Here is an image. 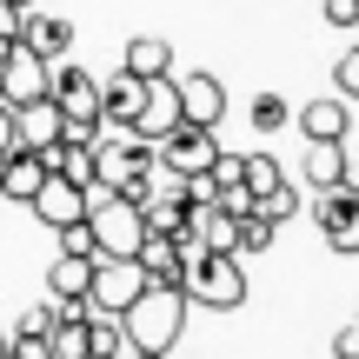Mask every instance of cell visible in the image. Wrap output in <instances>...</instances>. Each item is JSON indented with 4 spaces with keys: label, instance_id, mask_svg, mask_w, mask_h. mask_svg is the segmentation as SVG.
<instances>
[{
    "label": "cell",
    "instance_id": "6da1fadb",
    "mask_svg": "<svg viewBox=\"0 0 359 359\" xmlns=\"http://www.w3.org/2000/svg\"><path fill=\"white\" fill-rule=\"evenodd\" d=\"M114 320H120V333H127V353L160 359V353L180 346V326H187V293H180V286H154V280H147L140 299H133L127 313H114Z\"/></svg>",
    "mask_w": 359,
    "mask_h": 359
},
{
    "label": "cell",
    "instance_id": "7a4b0ae2",
    "mask_svg": "<svg viewBox=\"0 0 359 359\" xmlns=\"http://www.w3.org/2000/svg\"><path fill=\"white\" fill-rule=\"evenodd\" d=\"M180 293H187V306H206V313H233L246 306V273H240V253H187V266H180Z\"/></svg>",
    "mask_w": 359,
    "mask_h": 359
},
{
    "label": "cell",
    "instance_id": "3957f363",
    "mask_svg": "<svg viewBox=\"0 0 359 359\" xmlns=\"http://www.w3.org/2000/svg\"><path fill=\"white\" fill-rule=\"evenodd\" d=\"M87 226H93V246L114 253V259H133V246L147 240V213L127 200V193L100 187V180L87 187Z\"/></svg>",
    "mask_w": 359,
    "mask_h": 359
},
{
    "label": "cell",
    "instance_id": "277c9868",
    "mask_svg": "<svg viewBox=\"0 0 359 359\" xmlns=\"http://www.w3.org/2000/svg\"><path fill=\"white\" fill-rule=\"evenodd\" d=\"M140 286H147L140 259L100 253V259H93V280H87V313H127L133 299H140Z\"/></svg>",
    "mask_w": 359,
    "mask_h": 359
},
{
    "label": "cell",
    "instance_id": "5b68a950",
    "mask_svg": "<svg viewBox=\"0 0 359 359\" xmlns=\"http://www.w3.org/2000/svg\"><path fill=\"white\" fill-rule=\"evenodd\" d=\"M47 100L60 107L67 127H93V133H100V80H93V74L53 67V74H47Z\"/></svg>",
    "mask_w": 359,
    "mask_h": 359
},
{
    "label": "cell",
    "instance_id": "8992f818",
    "mask_svg": "<svg viewBox=\"0 0 359 359\" xmlns=\"http://www.w3.org/2000/svg\"><path fill=\"white\" fill-rule=\"evenodd\" d=\"M154 160H167V167L173 173H206V167H213V160H219V140H213V127H193V120H173V127L167 133H160V140H154Z\"/></svg>",
    "mask_w": 359,
    "mask_h": 359
},
{
    "label": "cell",
    "instance_id": "52a82bcc",
    "mask_svg": "<svg viewBox=\"0 0 359 359\" xmlns=\"http://www.w3.org/2000/svg\"><path fill=\"white\" fill-rule=\"evenodd\" d=\"M306 213H313V226L326 233V246H333V253H359V193L320 187V200H313Z\"/></svg>",
    "mask_w": 359,
    "mask_h": 359
},
{
    "label": "cell",
    "instance_id": "ba28073f",
    "mask_svg": "<svg viewBox=\"0 0 359 359\" xmlns=\"http://www.w3.org/2000/svg\"><path fill=\"white\" fill-rule=\"evenodd\" d=\"M47 74H53V60H40L34 47H20V40H13L7 60H0V107L40 100V93H47Z\"/></svg>",
    "mask_w": 359,
    "mask_h": 359
},
{
    "label": "cell",
    "instance_id": "9c48e42d",
    "mask_svg": "<svg viewBox=\"0 0 359 359\" xmlns=\"http://www.w3.org/2000/svg\"><path fill=\"white\" fill-rule=\"evenodd\" d=\"M173 93H180V120H193V127H219V114H226V87H219L213 74H180Z\"/></svg>",
    "mask_w": 359,
    "mask_h": 359
},
{
    "label": "cell",
    "instance_id": "30bf717a",
    "mask_svg": "<svg viewBox=\"0 0 359 359\" xmlns=\"http://www.w3.org/2000/svg\"><path fill=\"white\" fill-rule=\"evenodd\" d=\"M140 100H147V80L127 74V67H114V74L100 80V127H133Z\"/></svg>",
    "mask_w": 359,
    "mask_h": 359
},
{
    "label": "cell",
    "instance_id": "8fae6325",
    "mask_svg": "<svg viewBox=\"0 0 359 359\" xmlns=\"http://www.w3.org/2000/svg\"><path fill=\"white\" fill-rule=\"evenodd\" d=\"M27 206H34L47 226H67V219H87V187H74V180L47 173V180H40V193H34Z\"/></svg>",
    "mask_w": 359,
    "mask_h": 359
},
{
    "label": "cell",
    "instance_id": "7c38bea8",
    "mask_svg": "<svg viewBox=\"0 0 359 359\" xmlns=\"http://www.w3.org/2000/svg\"><path fill=\"white\" fill-rule=\"evenodd\" d=\"M180 120V93H173V74H160V80H147V100H140V114H133V133L140 140H160Z\"/></svg>",
    "mask_w": 359,
    "mask_h": 359
},
{
    "label": "cell",
    "instance_id": "4fadbf2b",
    "mask_svg": "<svg viewBox=\"0 0 359 359\" xmlns=\"http://www.w3.org/2000/svg\"><path fill=\"white\" fill-rule=\"evenodd\" d=\"M20 47H34L40 60H67V47H74V20H67V13H27Z\"/></svg>",
    "mask_w": 359,
    "mask_h": 359
},
{
    "label": "cell",
    "instance_id": "5bb4252c",
    "mask_svg": "<svg viewBox=\"0 0 359 359\" xmlns=\"http://www.w3.org/2000/svg\"><path fill=\"white\" fill-rule=\"evenodd\" d=\"M40 180H47V167H40L34 147H7V160H0V193L27 206V200L40 193Z\"/></svg>",
    "mask_w": 359,
    "mask_h": 359
},
{
    "label": "cell",
    "instance_id": "9a60e30c",
    "mask_svg": "<svg viewBox=\"0 0 359 359\" xmlns=\"http://www.w3.org/2000/svg\"><path fill=\"white\" fill-rule=\"evenodd\" d=\"M60 107L47 100V93H40V100H27V107H13V140L20 147H47V140H60Z\"/></svg>",
    "mask_w": 359,
    "mask_h": 359
},
{
    "label": "cell",
    "instance_id": "2e32d148",
    "mask_svg": "<svg viewBox=\"0 0 359 359\" xmlns=\"http://www.w3.org/2000/svg\"><path fill=\"white\" fill-rule=\"evenodd\" d=\"M133 259H140V273H147L154 286H180V266H187L180 246H173V233H147V240L133 246Z\"/></svg>",
    "mask_w": 359,
    "mask_h": 359
},
{
    "label": "cell",
    "instance_id": "e0dca14e",
    "mask_svg": "<svg viewBox=\"0 0 359 359\" xmlns=\"http://www.w3.org/2000/svg\"><path fill=\"white\" fill-rule=\"evenodd\" d=\"M299 133H306V140H346V100H339V93L306 100L299 107Z\"/></svg>",
    "mask_w": 359,
    "mask_h": 359
},
{
    "label": "cell",
    "instance_id": "ac0fdd59",
    "mask_svg": "<svg viewBox=\"0 0 359 359\" xmlns=\"http://www.w3.org/2000/svg\"><path fill=\"white\" fill-rule=\"evenodd\" d=\"M120 67H127V74H140V80H160V74H173V47H167L160 34H140V40H127Z\"/></svg>",
    "mask_w": 359,
    "mask_h": 359
},
{
    "label": "cell",
    "instance_id": "d6986e66",
    "mask_svg": "<svg viewBox=\"0 0 359 359\" xmlns=\"http://www.w3.org/2000/svg\"><path fill=\"white\" fill-rule=\"evenodd\" d=\"M87 280H93V259H74V253H60V259H47V293L53 299H87Z\"/></svg>",
    "mask_w": 359,
    "mask_h": 359
},
{
    "label": "cell",
    "instance_id": "ffe728a7",
    "mask_svg": "<svg viewBox=\"0 0 359 359\" xmlns=\"http://www.w3.org/2000/svg\"><path fill=\"white\" fill-rule=\"evenodd\" d=\"M306 180L313 187H339V160H346V140H306Z\"/></svg>",
    "mask_w": 359,
    "mask_h": 359
},
{
    "label": "cell",
    "instance_id": "44dd1931",
    "mask_svg": "<svg viewBox=\"0 0 359 359\" xmlns=\"http://www.w3.org/2000/svg\"><path fill=\"white\" fill-rule=\"evenodd\" d=\"M273 233H280V226H273L266 213H233V253H266Z\"/></svg>",
    "mask_w": 359,
    "mask_h": 359
},
{
    "label": "cell",
    "instance_id": "7402d4cb",
    "mask_svg": "<svg viewBox=\"0 0 359 359\" xmlns=\"http://www.w3.org/2000/svg\"><path fill=\"white\" fill-rule=\"evenodd\" d=\"M240 180H246V193L259 200V193H273L286 173H280V160H273V154H240Z\"/></svg>",
    "mask_w": 359,
    "mask_h": 359
},
{
    "label": "cell",
    "instance_id": "603a6c76",
    "mask_svg": "<svg viewBox=\"0 0 359 359\" xmlns=\"http://www.w3.org/2000/svg\"><path fill=\"white\" fill-rule=\"evenodd\" d=\"M253 213H266L273 226H286V219L299 213V187H293V180H280L273 193H259V200H253Z\"/></svg>",
    "mask_w": 359,
    "mask_h": 359
},
{
    "label": "cell",
    "instance_id": "cb8c5ba5",
    "mask_svg": "<svg viewBox=\"0 0 359 359\" xmlns=\"http://www.w3.org/2000/svg\"><path fill=\"white\" fill-rule=\"evenodd\" d=\"M60 233V253H74V259H100V246H93V226L87 219H67V226H53Z\"/></svg>",
    "mask_w": 359,
    "mask_h": 359
},
{
    "label": "cell",
    "instance_id": "d4e9b609",
    "mask_svg": "<svg viewBox=\"0 0 359 359\" xmlns=\"http://www.w3.org/2000/svg\"><path fill=\"white\" fill-rule=\"evenodd\" d=\"M7 359H53L47 333H34V326H13L7 333Z\"/></svg>",
    "mask_w": 359,
    "mask_h": 359
},
{
    "label": "cell",
    "instance_id": "484cf974",
    "mask_svg": "<svg viewBox=\"0 0 359 359\" xmlns=\"http://www.w3.org/2000/svg\"><path fill=\"white\" fill-rule=\"evenodd\" d=\"M107 353H127V333H120L114 313H93V359H107Z\"/></svg>",
    "mask_w": 359,
    "mask_h": 359
},
{
    "label": "cell",
    "instance_id": "4316f807",
    "mask_svg": "<svg viewBox=\"0 0 359 359\" xmlns=\"http://www.w3.org/2000/svg\"><path fill=\"white\" fill-rule=\"evenodd\" d=\"M333 93H339V100H359V47L339 53V67H333Z\"/></svg>",
    "mask_w": 359,
    "mask_h": 359
},
{
    "label": "cell",
    "instance_id": "83f0119b",
    "mask_svg": "<svg viewBox=\"0 0 359 359\" xmlns=\"http://www.w3.org/2000/svg\"><path fill=\"white\" fill-rule=\"evenodd\" d=\"M253 127H259V133L286 127V100H280V93H259V100H253Z\"/></svg>",
    "mask_w": 359,
    "mask_h": 359
},
{
    "label": "cell",
    "instance_id": "f1b7e54d",
    "mask_svg": "<svg viewBox=\"0 0 359 359\" xmlns=\"http://www.w3.org/2000/svg\"><path fill=\"white\" fill-rule=\"evenodd\" d=\"M333 359H359V320H346L333 333Z\"/></svg>",
    "mask_w": 359,
    "mask_h": 359
},
{
    "label": "cell",
    "instance_id": "f546056e",
    "mask_svg": "<svg viewBox=\"0 0 359 359\" xmlns=\"http://www.w3.org/2000/svg\"><path fill=\"white\" fill-rule=\"evenodd\" d=\"M326 27H359V0H326Z\"/></svg>",
    "mask_w": 359,
    "mask_h": 359
},
{
    "label": "cell",
    "instance_id": "4dcf8cb0",
    "mask_svg": "<svg viewBox=\"0 0 359 359\" xmlns=\"http://www.w3.org/2000/svg\"><path fill=\"white\" fill-rule=\"evenodd\" d=\"M339 187H346V193H359V154H346V160H339Z\"/></svg>",
    "mask_w": 359,
    "mask_h": 359
},
{
    "label": "cell",
    "instance_id": "1f68e13d",
    "mask_svg": "<svg viewBox=\"0 0 359 359\" xmlns=\"http://www.w3.org/2000/svg\"><path fill=\"white\" fill-rule=\"evenodd\" d=\"M7 147H20V140H13V107H0V154Z\"/></svg>",
    "mask_w": 359,
    "mask_h": 359
},
{
    "label": "cell",
    "instance_id": "d6a6232c",
    "mask_svg": "<svg viewBox=\"0 0 359 359\" xmlns=\"http://www.w3.org/2000/svg\"><path fill=\"white\" fill-rule=\"evenodd\" d=\"M0 359H7V326H0Z\"/></svg>",
    "mask_w": 359,
    "mask_h": 359
},
{
    "label": "cell",
    "instance_id": "836d02e7",
    "mask_svg": "<svg viewBox=\"0 0 359 359\" xmlns=\"http://www.w3.org/2000/svg\"><path fill=\"white\" fill-rule=\"evenodd\" d=\"M13 7H34V0H13Z\"/></svg>",
    "mask_w": 359,
    "mask_h": 359
},
{
    "label": "cell",
    "instance_id": "e575fe53",
    "mask_svg": "<svg viewBox=\"0 0 359 359\" xmlns=\"http://www.w3.org/2000/svg\"><path fill=\"white\" fill-rule=\"evenodd\" d=\"M160 359H173V353H160Z\"/></svg>",
    "mask_w": 359,
    "mask_h": 359
}]
</instances>
